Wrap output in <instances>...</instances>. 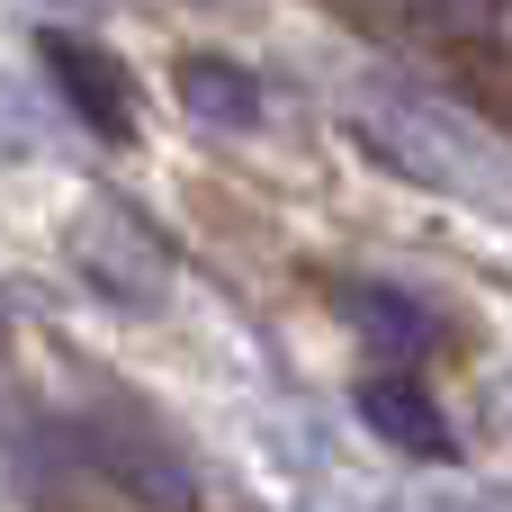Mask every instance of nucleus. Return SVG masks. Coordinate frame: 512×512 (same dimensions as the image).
<instances>
[{
  "mask_svg": "<svg viewBox=\"0 0 512 512\" xmlns=\"http://www.w3.org/2000/svg\"><path fill=\"white\" fill-rule=\"evenodd\" d=\"M351 117H360L369 153H378L387 171H405V180H432V189H495L512 171V153L486 126H468L450 99H432V90H414V81H369V90L351 99Z\"/></svg>",
  "mask_w": 512,
  "mask_h": 512,
  "instance_id": "obj_1",
  "label": "nucleus"
},
{
  "mask_svg": "<svg viewBox=\"0 0 512 512\" xmlns=\"http://www.w3.org/2000/svg\"><path fill=\"white\" fill-rule=\"evenodd\" d=\"M81 459L108 477V486H126L135 504H153V512H198V477L180 468V450L162 441V432H144L135 414H90L81 432Z\"/></svg>",
  "mask_w": 512,
  "mask_h": 512,
  "instance_id": "obj_2",
  "label": "nucleus"
},
{
  "mask_svg": "<svg viewBox=\"0 0 512 512\" xmlns=\"http://www.w3.org/2000/svg\"><path fill=\"white\" fill-rule=\"evenodd\" d=\"M36 54H45V72H54L63 108H72L90 135H108V144H126V135H135V81H126V63H117L108 45L45 27V36H36Z\"/></svg>",
  "mask_w": 512,
  "mask_h": 512,
  "instance_id": "obj_3",
  "label": "nucleus"
},
{
  "mask_svg": "<svg viewBox=\"0 0 512 512\" xmlns=\"http://www.w3.org/2000/svg\"><path fill=\"white\" fill-rule=\"evenodd\" d=\"M81 270H90V288L117 297V306H153V297L171 288V252H162V234H153L144 216H126V207L81 216Z\"/></svg>",
  "mask_w": 512,
  "mask_h": 512,
  "instance_id": "obj_4",
  "label": "nucleus"
},
{
  "mask_svg": "<svg viewBox=\"0 0 512 512\" xmlns=\"http://www.w3.org/2000/svg\"><path fill=\"white\" fill-rule=\"evenodd\" d=\"M360 423H369L387 450H405V459H450V450H459L450 423H441V405H432V387H414L405 369L360 378Z\"/></svg>",
  "mask_w": 512,
  "mask_h": 512,
  "instance_id": "obj_5",
  "label": "nucleus"
},
{
  "mask_svg": "<svg viewBox=\"0 0 512 512\" xmlns=\"http://www.w3.org/2000/svg\"><path fill=\"white\" fill-rule=\"evenodd\" d=\"M180 99H189V117H207V126H252L261 117V81L243 72V63H225V54H180Z\"/></svg>",
  "mask_w": 512,
  "mask_h": 512,
  "instance_id": "obj_6",
  "label": "nucleus"
},
{
  "mask_svg": "<svg viewBox=\"0 0 512 512\" xmlns=\"http://www.w3.org/2000/svg\"><path fill=\"white\" fill-rule=\"evenodd\" d=\"M342 306H351V324H360L378 351H396V360H414V351L441 342V324H432L414 297H396V288H342Z\"/></svg>",
  "mask_w": 512,
  "mask_h": 512,
  "instance_id": "obj_7",
  "label": "nucleus"
},
{
  "mask_svg": "<svg viewBox=\"0 0 512 512\" xmlns=\"http://www.w3.org/2000/svg\"><path fill=\"white\" fill-rule=\"evenodd\" d=\"M441 36H468V45H486V36H504V18H512V0H414Z\"/></svg>",
  "mask_w": 512,
  "mask_h": 512,
  "instance_id": "obj_8",
  "label": "nucleus"
}]
</instances>
